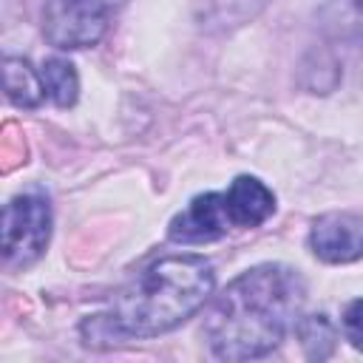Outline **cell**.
<instances>
[{
	"label": "cell",
	"mask_w": 363,
	"mask_h": 363,
	"mask_svg": "<svg viewBox=\"0 0 363 363\" xmlns=\"http://www.w3.org/2000/svg\"><path fill=\"white\" fill-rule=\"evenodd\" d=\"M216 289V269L204 255H162L128 281L102 312L82 318L79 335L88 346L147 340L193 318Z\"/></svg>",
	"instance_id": "obj_1"
},
{
	"label": "cell",
	"mask_w": 363,
	"mask_h": 363,
	"mask_svg": "<svg viewBox=\"0 0 363 363\" xmlns=\"http://www.w3.org/2000/svg\"><path fill=\"white\" fill-rule=\"evenodd\" d=\"M306 281L286 264H258L233 278L210 303L201 335L218 360L269 354L301 320Z\"/></svg>",
	"instance_id": "obj_2"
},
{
	"label": "cell",
	"mask_w": 363,
	"mask_h": 363,
	"mask_svg": "<svg viewBox=\"0 0 363 363\" xmlns=\"http://www.w3.org/2000/svg\"><path fill=\"white\" fill-rule=\"evenodd\" d=\"M275 213V193L258 176H235L227 190L201 193L173 216L167 235L176 244H207L230 230L261 227Z\"/></svg>",
	"instance_id": "obj_3"
},
{
	"label": "cell",
	"mask_w": 363,
	"mask_h": 363,
	"mask_svg": "<svg viewBox=\"0 0 363 363\" xmlns=\"http://www.w3.org/2000/svg\"><path fill=\"white\" fill-rule=\"evenodd\" d=\"M51 238V204L43 193H20L3 207V261L26 269L45 252Z\"/></svg>",
	"instance_id": "obj_4"
},
{
	"label": "cell",
	"mask_w": 363,
	"mask_h": 363,
	"mask_svg": "<svg viewBox=\"0 0 363 363\" xmlns=\"http://www.w3.org/2000/svg\"><path fill=\"white\" fill-rule=\"evenodd\" d=\"M111 11L102 0H45L43 37L60 51L91 48L108 34Z\"/></svg>",
	"instance_id": "obj_5"
},
{
	"label": "cell",
	"mask_w": 363,
	"mask_h": 363,
	"mask_svg": "<svg viewBox=\"0 0 363 363\" xmlns=\"http://www.w3.org/2000/svg\"><path fill=\"white\" fill-rule=\"evenodd\" d=\"M309 250L323 264H352L363 258V216L349 210L323 213L309 227Z\"/></svg>",
	"instance_id": "obj_6"
},
{
	"label": "cell",
	"mask_w": 363,
	"mask_h": 363,
	"mask_svg": "<svg viewBox=\"0 0 363 363\" xmlns=\"http://www.w3.org/2000/svg\"><path fill=\"white\" fill-rule=\"evenodd\" d=\"M269 0H193V17L207 34H230L252 23Z\"/></svg>",
	"instance_id": "obj_7"
},
{
	"label": "cell",
	"mask_w": 363,
	"mask_h": 363,
	"mask_svg": "<svg viewBox=\"0 0 363 363\" xmlns=\"http://www.w3.org/2000/svg\"><path fill=\"white\" fill-rule=\"evenodd\" d=\"M3 88L11 105L17 108H37L45 99V85L40 71L31 68L28 60L23 57H6L3 60Z\"/></svg>",
	"instance_id": "obj_8"
},
{
	"label": "cell",
	"mask_w": 363,
	"mask_h": 363,
	"mask_svg": "<svg viewBox=\"0 0 363 363\" xmlns=\"http://www.w3.org/2000/svg\"><path fill=\"white\" fill-rule=\"evenodd\" d=\"M318 23L332 40H363V0H326L318 11Z\"/></svg>",
	"instance_id": "obj_9"
},
{
	"label": "cell",
	"mask_w": 363,
	"mask_h": 363,
	"mask_svg": "<svg viewBox=\"0 0 363 363\" xmlns=\"http://www.w3.org/2000/svg\"><path fill=\"white\" fill-rule=\"evenodd\" d=\"M43 85H45V96L57 105V108H71L79 96V74L74 68L71 60L65 57H48L40 68Z\"/></svg>",
	"instance_id": "obj_10"
},
{
	"label": "cell",
	"mask_w": 363,
	"mask_h": 363,
	"mask_svg": "<svg viewBox=\"0 0 363 363\" xmlns=\"http://www.w3.org/2000/svg\"><path fill=\"white\" fill-rule=\"evenodd\" d=\"M295 335H298L301 349H303V354L309 360H326L337 346L335 326L323 312L301 315V320L295 323Z\"/></svg>",
	"instance_id": "obj_11"
},
{
	"label": "cell",
	"mask_w": 363,
	"mask_h": 363,
	"mask_svg": "<svg viewBox=\"0 0 363 363\" xmlns=\"http://www.w3.org/2000/svg\"><path fill=\"white\" fill-rule=\"evenodd\" d=\"M340 326H343V337H346L357 352H363V298L346 303L343 318H340Z\"/></svg>",
	"instance_id": "obj_12"
},
{
	"label": "cell",
	"mask_w": 363,
	"mask_h": 363,
	"mask_svg": "<svg viewBox=\"0 0 363 363\" xmlns=\"http://www.w3.org/2000/svg\"><path fill=\"white\" fill-rule=\"evenodd\" d=\"M102 3H105V6H111V9H119V6H125L128 0H102Z\"/></svg>",
	"instance_id": "obj_13"
}]
</instances>
